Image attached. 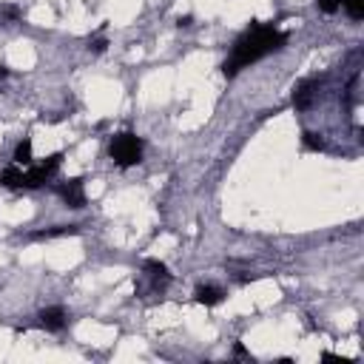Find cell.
<instances>
[{
	"mask_svg": "<svg viewBox=\"0 0 364 364\" xmlns=\"http://www.w3.org/2000/svg\"><path fill=\"white\" fill-rule=\"evenodd\" d=\"M284 46H287V31H282L270 23H262V20H250V26L233 40L230 54L222 63V74L236 77L242 68L264 60L273 51H282Z\"/></svg>",
	"mask_w": 364,
	"mask_h": 364,
	"instance_id": "cell-1",
	"label": "cell"
},
{
	"mask_svg": "<svg viewBox=\"0 0 364 364\" xmlns=\"http://www.w3.org/2000/svg\"><path fill=\"white\" fill-rule=\"evenodd\" d=\"M60 165H63V151L46 156L43 162H37V165H31V168H28V165L20 168V165L11 162L9 168L0 171V185H3V188H11V191H31V188L46 185V182L60 171Z\"/></svg>",
	"mask_w": 364,
	"mask_h": 364,
	"instance_id": "cell-2",
	"label": "cell"
},
{
	"mask_svg": "<svg viewBox=\"0 0 364 364\" xmlns=\"http://www.w3.org/2000/svg\"><path fill=\"white\" fill-rule=\"evenodd\" d=\"M142 154H145V142L134 131H119L108 142V156H111V162L117 168H134V165H139L142 162Z\"/></svg>",
	"mask_w": 364,
	"mask_h": 364,
	"instance_id": "cell-3",
	"label": "cell"
},
{
	"mask_svg": "<svg viewBox=\"0 0 364 364\" xmlns=\"http://www.w3.org/2000/svg\"><path fill=\"white\" fill-rule=\"evenodd\" d=\"M54 193L63 199V205H65V208H74V210L85 208V182H82L80 176H74V179H65V182L54 185Z\"/></svg>",
	"mask_w": 364,
	"mask_h": 364,
	"instance_id": "cell-4",
	"label": "cell"
},
{
	"mask_svg": "<svg viewBox=\"0 0 364 364\" xmlns=\"http://www.w3.org/2000/svg\"><path fill=\"white\" fill-rule=\"evenodd\" d=\"M321 82H324V77H310V80L299 82L296 91H293V108H296V111H307V108L316 102Z\"/></svg>",
	"mask_w": 364,
	"mask_h": 364,
	"instance_id": "cell-5",
	"label": "cell"
},
{
	"mask_svg": "<svg viewBox=\"0 0 364 364\" xmlns=\"http://www.w3.org/2000/svg\"><path fill=\"white\" fill-rule=\"evenodd\" d=\"M142 273L148 276L154 293H162V290L171 284V279H173L171 270H168V264L159 262V259H145V262H142Z\"/></svg>",
	"mask_w": 364,
	"mask_h": 364,
	"instance_id": "cell-6",
	"label": "cell"
},
{
	"mask_svg": "<svg viewBox=\"0 0 364 364\" xmlns=\"http://www.w3.org/2000/svg\"><path fill=\"white\" fill-rule=\"evenodd\" d=\"M37 324H40L43 330H48V333H60V330H65V324H68V313H65L63 304L43 307V310L37 313Z\"/></svg>",
	"mask_w": 364,
	"mask_h": 364,
	"instance_id": "cell-7",
	"label": "cell"
},
{
	"mask_svg": "<svg viewBox=\"0 0 364 364\" xmlns=\"http://www.w3.org/2000/svg\"><path fill=\"white\" fill-rule=\"evenodd\" d=\"M225 287H219V284H196V290H193V299H196V304H205V307H216V304H222L225 301Z\"/></svg>",
	"mask_w": 364,
	"mask_h": 364,
	"instance_id": "cell-8",
	"label": "cell"
},
{
	"mask_svg": "<svg viewBox=\"0 0 364 364\" xmlns=\"http://www.w3.org/2000/svg\"><path fill=\"white\" fill-rule=\"evenodd\" d=\"M80 228L77 225H57V228H46V230H34L28 233V239L40 242V239H60V236H77Z\"/></svg>",
	"mask_w": 364,
	"mask_h": 364,
	"instance_id": "cell-9",
	"label": "cell"
},
{
	"mask_svg": "<svg viewBox=\"0 0 364 364\" xmlns=\"http://www.w3.org/2000/svg\"><path fill=\"white\" fill-rule=\"evenodd\" d=\"M31 136H23L20 142H17V148H14V165H20V168H26V165H31Z\"/></svg>",
	"mask_w": 364,
	"mask_h": 364,
	"instance_id": "cell-10",
	"label": "cell"
},
{
	"mask_svg": "<svg viewBox=\"0 0 364 364\" xmlns=\"http://www.w3.org/2000/svg\"><path fill=\"white\" fill-rule=\"evenodd\" d=\"M341 9L350 20H364V0H341Z\"/></svg>",
	"mask_w": 364,
	"mask_h": 364,
	"instance_id": "cell-11",
	"label": "cell"
},
{
	"mask_svg": "<svg viewBox=\"0 0 364 364\" xmlns=\"http://www.w3.org/2000/svg\"><path fill=\"white\" fill-rule=\"evenodd\" d=\"M301 145L307 151H324V136L321 134H313V131H304L301 134Z\"/></svg>",
	"mask_w": 364,
	"mask_h": 364,
	"instance_id": "cell-12",
	"label": "cell"
},
{
	"mask_svg": "<svg viewBox=\"0 0 364 364\" xmlns=\"http://www.w3.org/2000/svg\"><path fill=\"white\" fill-rule=\"evenodd\" d=\"M105 46H108V40H105V26H102L94 37H88V51H91V54H102Z\"/></svg>",
	"mask_w": 364,
	"mask_h": 364,
	"instance_id": "cell-13",
	"label": "cell"
},
{
	"mask_svg": "<svg viewBox=\"0 0 364 364\" xmlns=\"http://www.w3.org/2000/svg\"><path fill=\"white\" fill-rule=\"evenodd\" d=\"M316 6H318V11H324V14H336V11L341 9V0H316Z\"/></svg>",
	"mask_w": 364,
	"mask_h": 364,
	"instance_id": "cell-14",
	"label": "cell"
},
{
	"mask_svg": "<svg viewBox=\"0 0 364 364\" xmlns=\"http://www.w3.org/2000/svg\"><path fill=\"white\" fill-rule=\"evenodd\" d=\"M0 11H3V14H6V17H9V20H20V17H23V11H20V9H17V6H3V9H0Z\"/></svg>",
	"mask_w": 364,
	"mask_h": 364,
	"instance_id": "cell-15",
	"label": "cell"
},
{
	"mask_svg": "<svg viewBox=\"0 0 364 364\" xmlns=\"http://www.w3.org/2000/svg\"><path fill=\"white\" fill-rule=\"evenodd\" d=\"M233 355H239V358H250V353L245 350V344H242V341H236V344H233Z\"/></svg>",
	"mask_w": 364,
	"mask_h": 364,
	"instance_id": "cell-16",
	"label": "cell"
},
{
	"mask_svg": "<svg viewBox=\"0 0 364 364\" xmlns=\"http://www.w3.org/2000/svg\"><path fill=\"white\" fill-rule=\"evenodd\" d=\"M9 77V65L6 63H0V80H6Z\"/></svg>",
	"mask_w": 364,
	"mask_h": 364,
	"instance_id": "cell-17",
	"label": "cell"
}]
</instances>
